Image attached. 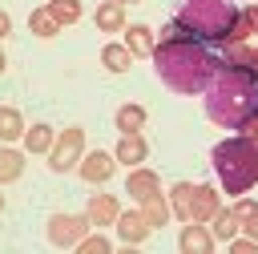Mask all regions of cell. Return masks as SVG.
<instances>
[{
  "label": "cell",
  "instance_id": "1",
  "mask_svg": "<svg viewBox=\"0 0 258 254\" xmlns=\"http://www.w3.org/2000/svg\"><path fill=\"white\" fill-rule=\"evenodd\" d=\"M218 56L210 52V44H202L194 32H185L177 20L161 28V44L153 48V73L161 77L165 89L181 93V97H194V93H206V85L214 81L218 73Z\"/></svg>",
  "mask_w": 258,
  "mask_h": 254
},
{
  "label": "cell",
  "instance_id": "2",
  "mask_svg": "<svg viewBox=\"0 0 258 254\" xmlns=\"http://www.w3.org/2000/svg\"><path fill=\"white\" fill-rule=\"evenodd\" d=\"M258 113V73L238 65H218L206 85V117L222 129H242Z\"/></svg>",
  "mask_w": 258,
  "mask_h": 254
},
{
  "label": "cell",
  "instance_id": "3",
  "mask_svg": "<svg viewBox=\"0 0 258 254\" xmlns=\"http://www.w3.org/2000/svg\"><path fill=\"white\" fill-rule=\"evenodd\" d=\"M210 161H214L218 185H222L226 194L238 198V194H250V189L258 185V141H254V137L238 133V137L218 141L214 153H210Z\"/></svg>",
  "mask_w": 258,
  "mask_h": 254
},
{
  "label": "cell",
  "instance_id": "4",
  "mask_svg": "<svg viewBox=\"0 0 258 254\" xmlns=\"http://www.w3.org/2000/svg\"><path fill=\"white\" fill-rule=\"evenodd\" d=\"M185 32H194L202 44H230V32H234V20H238V8L230 0H185L173 16Z\"/></svg>",
  "mask_w": 258,
  "mask_h": 254
},
{
  "label": "cell",
  "instance_id": "5",
  "mask_svg": "<svg viewBox=\"0 0 258 254\" xmlns=\"http://www.w3.org/2000/svg\"><path fill=\"white\" fill-rule=\"evenodd\" d=\"M81 157H85V129L81 125H64L56 133L52 149H48V169L52 173H69V169H77Z\"/></svg>",
  "mask_w": 258,
  "mask_h": 254
},
{
  "label": "cell",
  "instance_id": "6",
  "mask_svg": "<svg viewBox=\"0 0 258 254\" xmlns=\"http://www.w3.org/2000/svg\"><path fill=\"white\" fill-rule=\"evenodd\" d=\"M89 214H52L48 218V242L56 250H73L85 234H89Z\"/></svg>",
  "mask_w": 258,
  "mask_h": 254
},
{
  "label": "cell",
  "instance_id": "7",
  "mask_svg": "<svg viewBox=\"0 0 258 254\" xmlns=\"http://www.w3.org/2000/svg\"><path fill=\"white\" fill-rule=\"evenodd\" d=\"M113 169H117V153H109V149H93V153H85L77 161V173L89 185H105L113 177Z\"/></svg>",
  "mask_w": 258,
  "mask_h": 254
},
{
  "label": "cell",
  "instance_id": "8",
  "mask_svg": "<svg viewBox=\"0 0 258 254\" xmlns=\"http://www.w3.org/2000/svg\"><path fill=\"white\" fill-rule=\"evenodd\" d=\"M149 234H153V226L145 222L141 206H137V210H121V214H117V238H121V246H141Z\"/></svg>",
  "mask_w": 258,
  "mask_h": 254
},
{
  "label": "cell",
  "instance_id": "9",
  "mask_svg": "<svg viewBox=\"0 0 258 254\" xmlns=\"http://www.w3.org/2000/svg\"><path fill=\"white\" fill-rule=\"evenodd\" d=\"M214 246H218V238L206 230V222H185L177 234V250H185V254H210Z\"/></svg>",
  "mask_w": 258,
  "mask_h": 254
},
{
  "label": "cell",
  "instance_id": "10",
  "mask_svg": "<svg viewBox=\"0 0 258 254\" xmlns=\"http://www.w3.org/2000/svg\"><path fill=\"white\" fill-rule=\"evenodd\" d=\"M89 222L93 226H117V214H121V202L113 194H89V206H85Z\"/></svg>",
  "mask_w": 258,
  "mask_h": 254
},
{
  "label": "cell",
  "instance_id": "11",
  "mask_svg": "<svg viewBox=\"0 0 258 254\" xmlns=\"http://www.w3.org/2000/svg\"><path fill=\"white\" fill-rule=\"evenodd\" d=\"M161 189V177L153 173V169H145V165H133L129 169V181H125V194L133 198V202H145L149 194H157Z\"/></svg>",
  "mask_w": 258,
  "mask_h": 254
},
{
  "label": "cell",
  "instance_id": "12",
  "mask_svg": "<svg viewBox=\"0 0 258 254\" xmlns=\"http://www.w3.org/2000/svg\"><path fill=\"white\" fill-rule=\"evenodd\" d=\"M113 153H117V165H129V169H133V165H141V161L149 157V145H145L141 133H121V141H117Z\"/></svg>",
  "mask_w": 258,
  "mask_h": 254
},
{
  "label": "cell",
  "instance_id": "13",
  "mask_svg": "<svg viewBox=\"0 0 258 254\" xmlns=\"http://www.w3.org/2000/svg\"><path fill=\"white\" fill-rule=\"evenodd\" d=\"M93 24H97V32H125V4H121V0H105V4H97Z\"/></svg>",
  "mask_w": 258,
  "mask_h": 254
},
{
  "label": "cell",
  "instance_id": "14",
  "mask_svg": "<svg viewBox=\"0 0 258 254\" xmlns=\"http://www.w3.org/2000/svg\"><path fill=\"white\" fill-rule=\"evenodd\" d=\"M125 48H129L133 56H153V48H157L153 28H149V24H125Z\"/></svg>",
  "mask_w": 258,
  "mask_h": 254
},
{
  "label": "cell",
  "instance_id": "15",
  "mask_svg": "<svg viewBox=\"0 0 258 254\" xmlns=\"http://www.w3.org/2000/svg\"><path fill=\"white\" fill-rule=\"evenodd\" d=\"M222 210V194L214 185H194V222H210Z\"/></svg>",
  "mask_w": 258,
  "mask_h": 254
},
{
  "label": "cell",
  "instance_id": "16",
  "mask_svg": "<svg viewBox=\"0 0 258 254\" xmlns=\"http://www.w3.org/2000/svg\"><path fill=\"white\" fill-rule=\"evenodd\" d=\"M137 206H141V214H145V222H149L153 230H157V226H165V222L173 218L169 194H161V189H157V194H149V198H145V202H137Z\"/></svg>",
  "mask_w": 258,
  "mask_h": 254
},
{
  "label": "cell",
  "instance_id": "17",
  "mask_svg": "<svg viewBox=\"0 0 258 254\" xmlns=\"http://www.w3.org/2000/svg\"><path fill=\"white\" fill-rule=\"evenodd\" d=\"M24 117H20V109L16 105H0V145H16L20 137H24Z\"/></svg>",
  "mask_w": 258,
  "mask_h": 254
},
{
  "label": "cell",
  "instance_id": "18",
  "mask_svg": "<svg viewBox=\"0 0 258 254\" xmlns=\"http://www.w3.org/2000/svg\"><path fill=\"white\" fill-rule=\"evenodd\" d=\"M20 173H24V149H16V145H0V185L20 181Z\"/></svg>",
  "mask_w": 258,
  "mask_h": 254
},
{
  "label": "cell",
  "instance_id": "19",
  "mask_svg": "<svg viewBox=\"0 0 258 254\" xmlns=\"http://www.w3.org/2000/svg\"><path fill=\"white\" fill-rule=\"evenodd\" d=\"M20 141H24V153H48L56 141V129L52 125H28Z\"/></svg>",
  "mask_w": 258,
  "mask_h": 254
},
{
  "label": "cell",
  "instance_id": "20",
  "mask_svg": "<svg viewBox=\"0 0 258 254\" xmlns=\"http://www.w3.org/2000/svg\"><path fill=\"white\" fill-rule=\"evenodd\" d=\"M169 206H173V218L194 222V181H177L169 189Z\"/></svg>",
  "mask_w": 258,
  "mask_h": 254
},
{
  "label": "cell",
  "instance_id": "21",
  "mask_svg": "<svg viewBox=\"0 0 258 254\" xmlns=\"http://www.w3.org/2000/svg\"><path fill=\"white\" fill-rule=\"evenodd\" d=\"M238 230H242V222H238V218H234V210H226V206H222V210L210 218V234H214L222 246H226V242H230Z\"/></svg>",
  "mask_w": 258,
  "mask_h": 254
},
{
  "label": "cell",
  "instance_id": "22",
  "mask_svg": "<svg viewBox=\"0 0 258 254\" xmlns=\"http://www.w3.org/2000/svg\"><path fill=\"white\" fill-rule=\"evenodd\" d=\"M101 65H105L109 73H129L133 52H129L125 44H105V48H101Z\"/></svg>",
  "mask_w": 258,
  "mask_h": 254
},
{
  "label": "cell",
  "instance_id": "23",
  "mask_svg": "<svg viewBox=\"0 0 258 254\" xmlns=\"http://www.w3.org/2000/svg\"><path fill=\"white\" fill-rule=\"evenodd\" d=\"M28 32H36L40 40H48V36H56V32H60V24L52 20V12H48V8H32V12H28Z\"/></svg>",
  "mask_w": 258,
  "mask_h": 254
},
{
  "label": "cell",
  "instance_id": "24",
  "mask_svg": "<svg viewBox=\"0 0 258 254\" xmlns=\"http://www.w3.org/2000/svg\"><path fill=\"white\" fill-rule=\"evenodd\" d=\"M44 8L52 12V20H56L60 28H69V24L81 20V0H48Z\"/></svg>",
  "mask_w": 258,
  "mask_h": 254
},
{
  "label": "cell",
  "instance_id": "25",
  "mask_svg": "<svg viewBox=\"0 0 258 254\" xmlns=\"http://www.w3.org/2000/svg\"><path fill=\"white\" fill-rule=\"evenodd\" d=\"M113 121H117L121 133H141V125H145V109H141V105H121Z\"/></svg>",
  "mask_w": 258,
  "mask_h": 254
},
{
  "label": "cell",
  "instance_id": "26",
  "mask_svg": "<svg viewBox=\"0 0 258 254\" xmlns=\"http://www.w3.org/2000/svg\"><path fill=\"white\" fill-rule=\"evenodd\" d=\"M77 250H85V254H109V250H113V242H109L105 234H85V238L77 242Z\"/></svg>",
  "mask_w": 258,
  "mask_h": 254
},
{
  "label": "cell",
  "instance_id": "27",
  "mask_svg": "<svg viewBox=\"0 0 258 254\" xmlns=\"http://www.w3.org/2000/svg\"><path fill=\"white\" fill-rule=\"evenodd\" d=\"M230 210H234V218H238V222H242V226H246V222H250V218H254V214H258V202H254V198H250V194H238V202H234V206H230Z\"/></svg>",
  "mask_w": 258,
  "mask_h": 254
},
{
  "label": "cell",
  "instance_id": "28",
  "mask_svg": "<svg viewBox=\"0 0 258 254\" xmlns=\"http://www.w3.org/2000/svg\"><path fill=\"white\" fill-rule=\"evenodd\" d=\"M226 250H230V254H258V238H238V234H234V238L226 242Z\"/></svg>",
  "mask_w": 258,
  "mask_h": 254
},
{
  "label": "cell",
  "instance_id": "29",
  "mask_svg": "<svg viewBox=\"0 0 258 254\" xmlns=\"http://www.w3.org/2000/svg\"><path fill=\"white\" fill-rule=\"evenodd\" d=\"M8 32H12V16H8V12H4V8H0V40H4V36H8Z\"/></svg>",
  "mask_w": 258,
  "mask_h": 254
},
{
  "label": "cell",
  "instance_id": "30",
  "mask_svg": "<svg viewBox=\"0 0 258 254\" xmlns=\"http://www.w3.org/2000/svg\"><path fill=\"white\" fill-rule=\"evenodd\" d=\"M242 133H246V137H254V141H258V113H254V117H250V121H246V125H242Z\"/></svg>",
  "mask_w": 258,
  "mask_h": 254
},
{
  "label": "cell",
  "instance_id": "31",
  "mask_svg": "<svg viewBox=\"0 0 258 254\" xmlns=\"http://www.w3.org/2000/svg\"><path fill=\"white\" fill-rule=\"evenodd\" d=\"M242 230H246V234H250V238H258V214H254V218H250V222H246V226H242Z\"/></svg>",
  "mask_w": 258,
  "mask_h": 254
},
{
  "label": "cell",
  "instance_id": "32",
  "mask_svg": "<svg viewBox=\"0 0 258 254\" xmlns=\"http://www.w3.org/2000/svg\"><path fill=\"white\" fill-rule=\"evenodd\" d=\"M4 69H8V60H4V52H0V77H4Z\"/></svg>",
  "mask_w": 258,
  "mask_h": 254
},
{
  "label": "cell",
  "instance_id": "33",
  "mask_svg": "<svg viewBox=\"0 0 258 254\" xmlns=\"http://www.w3.org/2000/svg\"><path fill=\"white\" fill-rule=\"evenodd\" d=\"M4 206H8V202H4V194H0V214H4Z\"/></svg>",
  "mask_w": 258,
  "mask_h": 254
},
{
  "label": "cell",
  "instance_id": "34",
  "mask_svg": "<svg viewBox=\"0 0 258 254\" xmlns=\"http://www.w3.org/2000/svg\"><path fill=\"white\" fill-rule=\"evenodd\" d=\"M121 4H141V0H121Z\"/></svg>",
  "mask_w": 258,
  "mask_h": 254
}]
</instances>
